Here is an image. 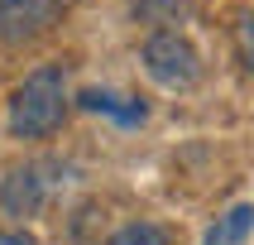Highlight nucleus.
<instances>
[{
  "label": "nucleus",
  "instance_id": "1",
  "mask_svg": "<svg viewBox=\"0 0 254 245\" xmlns=\"http://www.w3.org/2000/svg\"><path fill=\"white\" fill-rule=\"evenodd\" d=\"M63 106H67L63 68H39L34 77H24V86L10 101V130L19 140H43L63 125Z\"/></svg>",
  "mask_w": 254,
  "mask_h": 245
},
{
  "label": "nucleus",
  "instance_id": "2",
  "mask_svg": "<svg viewBox=\"0 0 254 245\" xmlns=\"http://www.w3.org/2000/svg\"><path fill=\"white\" fill-rule=\"evenodd\" d=\"M144 68L154 77L158 86H192L197 82V48L183 39V34H173V29H158L154 39L144 43Z\"/></svg>",
  "mask_w": 254,
  "mask_h": 245
},
{
  "label": "nucleus",
  "instance_id": "3",
  "mask_svg": "<svg viewBox=\"0 0 254 245\" xmlns=\"http://www.w3.org/2000/svg\"><path fill=\"white\" fill-rule=\"evenodd\" d=\"M67 0H0V39H29L39 29L53 24V14Z\"/></svg>",
  "mask_w": 254,
  "mask_h": 245
},
{
  "label": "nucleus",
  "instance_id": "4",
  "mask_svg": "<svg viewBox=\"0 0 254 245\" xmlns=\"http://www.w3.org/2000/svg\"><path fill=\"white\" fill-rule=\"evenodd\" d=\"M39 202H43V178H39V168H14L10 178H5V187H0V207H5L10 216L39 212Z\"/></svg>",
  "mask_w": 254,
  "mask_h": 245
},
{
  "label": "nucleus",
  "instance_id": "5",
  "mask_svg": "<svg viewBox=\"0 0 254 245\" xmlns=\"http://www.w3.org/2000/svg\"><path fill=\"white\" fill-rule=\"evenodd\" d=\"M254 231V207H230L226 216H216V226L206 231V245H245Z\"/></svg>",
  "mask_w": 254,
  "mask_h": 245
},
{
  "label": "nucleus",
  "instance_id": "6",
  "mask_svg": "<svg viewBox=\"0 0 254 245\" xmlns=\"http://www.w3.org/2000/svg\"><path fill=\"white\" fill-rule=\"evenodd\" d=\"M82 106H86V111L115 115L120 125H139V120H144V106H139V101H129V106H125V96H111V91H82Z\"/></svg>",
  "mask_w": 254,
  "mask_h": 245
},
{
  "label": "nucleus",
  "instance_id": "7",
  "mask_svg": "<svg viewBox=\"0 0 254 245\" xmlns=\"http://www.w3.org/2000/svg\"><path fill=\"white\" fill-rule=\"evenodd\" d=\"M106 245H168V231L154 226V221H129V226H120Z\"/></svg>",
  "mask_w": 254,
  "mask_h": 245
},
{
  "label": "nucleus",
  "instance_id": "8",
  "mask_svg": "<svg viewBox=\"0 0 254 245\" xmlns=\"http://www.w3.org/2000/svg\"><path fill=\"white\" fill-rule=\"evenodd\" d=\"M235 53H240L245 72L254 77V14H240L235 19Z\"/></svg>",
  "mask_w": 254,
  "mask_h": 245
},
{
  "label": "nucleus",
  "instance_id": "9",
  "mask_svg": "<svg viewBox=\"0 0 254 245\" xmlns=\"http://www.w3.org/2000/svg\"><path fill=\"white\" fill-rule=\"evenodd\" d=\"M178 5H187V0H139V10H149V14H173Z\"/></svg>",
  "mask_w": 254,
  "mask_h": 245
},
{
  "label": "nucleus",
  "instance_id": "10",
  "mask_svg": "<svg viewBox=\"0 0 254 245\" xmlns=\"http://www.w3.org/2000/svg\"><path fill=\"white\" fill-rule=\"evenodd\" d=\"M0 245H34V236H24V231H0Z\"/></svg>",
  "mask_w": 254,
  "mask_h": 245
}]
</instances>
